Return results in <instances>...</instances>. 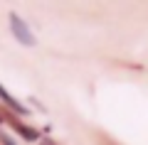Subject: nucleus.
I'll list each match as a JSON object with an SVG mask.
<instances>
[{
    "label": "nucleus",
    "mask_w": 148,
    "mask_h": 145,
    "mask_svg": "<svg viewBox=\"0 0 148 145\" xmlns=\"http://www.w3.org/2000/svg\"><path fill=\"white\" fill-rule=\"evenodd\" d=\"M0 140H3V145H15V140L10 135H5V133H0Z\"/></svg>",
    "instance_id": "20e7f679"
},
{
    "label": "nucleus",
    "mask_w": 148,
    "mask_h": 145,
    "mask_svg": "<svg viewBox=\"0 0 148 145\" xmlns=\"http://www.w3.org/2000/svg\"><path fill=\"white\" fill-rule=\"evenodd\" d=\"M15 130H17V133H20L25 140H30V143H35V140L40 138V133H37V130L27 128V125H22V123H15Z\"/></svg>",
    "instance_id": "f03ea898"
},
{
    "label": "nucleus",
    "mask_w": 148,
    "mask_h": 145,
    "mask_svg": "<svg viewBox=\"0 0 148 145\" xmlns=\"http://www.w3.org/2000/svg\"><path fill=\"white\" fill-rule=\"evenodd\" d=\"M10 30H12V37H15L20 44L35 47V35L30 32V25H27L17 12H10Z\"/></svg>",
    "instance_id": "f257e3e1"
},
{
    "label": "nucleus",
    "mask_w": 148,
    "mask_h": 145,
    "mask_svg": "<svg viewBox=\"0 0 148 145\" xmlns=\"http://www.w3.org/2000/svg\"><path fill=\"white\" fill-rule=\"evenodd\" d=\"M0 99L5 101V103L10 106V108H15V111H20V113H27V108H25V106H20V103H17V101L12 99V96H10V93H8V91H5V88H3V86H0Z\"/></svg>",
    "instance_id": "7ed1b4c3"
}]
</instances>
